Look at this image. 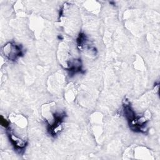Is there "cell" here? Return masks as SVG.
<instances>
[{
    "label": "cell",
    "mask_w": 160,
    "mask_h": 160,
    "mask_svg": "<svg viewBox=\"0 0 160 160\" xmlns=\"http://www.w3.org/2000/svg\"><path fill=\"white\" fill-rule=\"evenodd\" d=\"M2 51L4 55L10 61H16L17 58L22 56L24 54L21 45L16 44L14 42H9L4 45Z\"/></svg>",
    "instance_id": "1"
},
{
    "label": "cell",
    "mask_w": 160,
    "mask_h": 160,
    "mask_svg": "<svg viewBox=\"0 0 160 160\" xmlns=\"http://www.w3.org/2000/svg\"><path fill=\"white\" fill-rule=\"evenodd\" d=\"M8 136L15 151H16L19 154H22L27 146V142L18 138L15 135L12 134L11 131H10V130L9 132H8Z\"/></svg>",
    "instance_id": "2"
},
{
    "label": "cell",
    "mask_w": 160,
    "mask_h": 160,
    "mask_svg": "<svg viewBox=\"0 0 160 160\" xmlns=\"http://www.w3.org/2000/svg\"><path fill=\"white\" fill-rule=\"evenodd\" d=\"M1 125H2V126H4V127L6 128H8L9 124V122H8L6 119H4V118L2 117V116H1Z\"/></svg>",
    "instance_id": "3"
}]
</instances>
